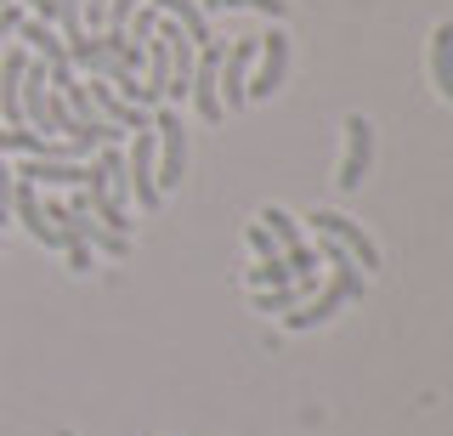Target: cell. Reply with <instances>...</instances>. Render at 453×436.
<instances>
[{
    "instance_id": "obj_1",
    "label": "cell",
    "mask_w": 453,
    "mask_h": 436,
    "mask_svg": "<svg viewBox=\"0 0 453 436\" xmlns=\"http://www.w3.org/2000/svg\"><path fill=\"white\" fill-rule=\"evenodd\" d=\"M153 153H159V193L181 187V171H188V136H181V108H153Z\"/></svg>"
},
{
    "instance_id": "obj_2",
    "label": "cell",
    "mask_w": 453,
    "mask_h": 436,
    "mask_svg": "<svg viewBox=\"0 0 453 436\" xmlns=\"http://www.w3.org/2000/svg\"><path fill=\"white\" fill-rule=\"evenodd\" d=\"M255 51H261V34H238L233 51H221V74H216V91H221V108L238 114L250 103V68H255Z\"/></svg>"
},
{
    "instance_id": "obj_3",
    "label": "cell",
    "mask_w": 453,
    "mask_h": 436,
    "mask_svg": "<svg viewBox=\"0 0 453 436\" xmlns=\"http://www.w3.org/2000/svg\"><path fill=\"white\" fill-rule=\"evenodd\" d=\"M311 233H318V238H334V244L346 249L351 261H357V272H380V249H374V238H368L351 216H340V210H311Z\"/></svg>"
},
{
    "instance_id": "obj_4",
    "label": "cell",
    "mask_w": 453,
    "mask_h": 436,
    "mask_svg": "<svg viewBox=\"0 0 453 436\" xmlns=\"http://www.w3.org/2000/svg\"><path fill=\"white\" fill-rule=\"evenodd\" d=\"M125 176H131V193H136L142 210L165 204V193H159V153H153V125L136 131V148H131V159H125Z\"/></svg>"
},
{
    "instance_id": "obj_5",
    "label": "cell",
    "mask_w": 453,
    "mask_h": 436,
    "mask_svg": "<svg viewBox=\"0 0 453 436\" xmlns=\"http://www.w3.org/2000/svg\"><path fill=\"white\" fill-rule=\"evenodd\" d=\"M12 216H18L23 227H28V238L46 244V249H68V244H74L68 233H57L51 221L40 216V187H35V181H23V176H12Z\"/></svg>"
},
{
    "instance_id": "obj_6",
    "label": "cell",
    "mask_w": 453,
    "mask_h": 436,
    "mask_svg": "<svg viewBox=\"0 0 453 436\" xmlns=\"http://www.w3.org/2000/svg\"><path fill=\"white\" fill-rule=\"evenodd\" d=\"M283 80H289V34L273 29L261 34V51H255V68H250V96H273Z\"/></svg>"
},
{
    "instance_id": "obj_7",
    "label": "cell",
    "mask_w": 453,
    "mask_h": 436,
    "mask_svg": "<svg viewBox=\"0 0 453 436\" xmlns=\"http://www.w3.org/2000/svg\"><path fill=\"white\" fill-rule=\"evenodd\" d=\"M221 51L226 46H204L193 57V80H188V103L198 108V119H210L216 125L226 108H221V91H216V74H221Z\"/></svg>"
},
{
    "instance_id": "obj_8",
    "label": "cell",
    "mask_w": 453,
    "mask_h": 436,
    "mask_svg": "<svg viewBox=\"0 0 453 436\" xmlns=\"http://www.w3.org/2000/svg\"><path fill=\"white\" fill-rule=\"evenodd\" d=\"M368 159H374V125L363 114H346V159H340V193H357L368 176Z\"/></svg>"
},
{
    "instance_id": "obj_9",
    "label": "cell",
    "mask_w": 453,
    "mask_h": 436,
    "mask_svg": "<svg viewBox=\"0 0 453 436\" xmlns=\"http://www.w3.org/2000/svg\"><path fill=\"white\" fill-rule=\"evenodd\" d=\"M35 63L23 46H12L0 57V114H6V131H28L23 125V68Z\"/></svg>"
},
{
    "instance_id": "obj_10",
    "label": "cell",
    "mask_w": 453,
    "mask_h": 436,
    "mask_svg": "<svg viewBox=\"0 0 453 436\" xmlns=\"http://www.w3.org/2000/svg\"><path fill=\"white\" fill-rule=\"evenodd\" d=\"M12 176H23V181H35V187H68V181H91V164H80V159H23Z\"/></svg>"
},
{
    "instance_id": "obj_11",
    "label": "cell",
    "mask_w": 453,
    "mask_h": 436,
    "mask_svg": "<svg viewBox=\"0 0 453 436\" xmlns=\"http://www.w3.org/2000/svg\"><path fill=\"white\" fill-rule=\"evenodd\" d=\"M431 80L453 103V23H436V34H431Z\"/></svg>"
},
{
    "instance_id": "obj_12",
    "label": "cell",
    "mask_w": 453,
    "mask_h": 436,
    "mask_svg": "<svg viewBox=\"0 0 453 436\" xmlns=\"http://www.w3.org/2000/svg\"><path fill=\"white\" fill-rule=\"evenodd\" d=\"M148 6H153V11H165V18H176V23H181V34H188L193 46H198V40H210V18L198 11V0H148Z\"/></svg>"
},
{
    "instance_id": "obj_13",
    "label": "cell",
    "mask_w": 453,
    "mask_h": 436,
    "mask_svg": "<svg viewBox=\"0 0 453 436\" xmlns=\"http://www.w3.org/2000/svg\"><path fill=\"white\" fill-rule=\"evenodd\" d=\"M96 171H103V187H108V199L119 204V210H131V176H125V159L113 153V142L96 153Z\"/></svg>"
},
{
    "instance_id": "obj_14",
    "label": "cell",
    "mask_w": 453,
    "mask_h": 436,
    "mask_svg": "<svg viewBox=\"0 0 453 436\" xmlns=\"http://www.w3.org/2000/svg\"><path fill=\"white\" fill-rule=\"evenodd\" d=\"M261 227L273 233L278 256H289V249H301V244H306V238H301V221H295L289 210H278V204H266V210H261Z\"/></svg>"
},
{
    "instance_id": "obj_15",
    "label": "cell",
    "mask_w": 453,
    "mask_h": 436,
    "mask_svg": "<svg viewBox=\"0 0 453 436\" xmlns=\"http://www.w3.org/2000/svg\"><path fill=\"white\" fill-rule=\"evenodd\" d=\"M18 40H23V51H40L46 63H51V57H68V46L51 34V23H40V18H23V23H18Z\"/></svg>"
},
{
    "instance_id": "obj_16",
    "label": "cell",
    "mask_w": 453,
    "mask_h": 436,
    "mask_svg": "<svg viewBox=\"0 0 453 436\" xmlns=\"http://www.w3.org/2000/svg\"><path fill=\"white\" fill-rule=\"evenodd\" d=\"M244 278H250V289H278V284H289L295 272H289V261H283V256H273V261H255Z\"/></svg>"
},
{
    "instance_id": "obj_17",
    "label": "cell",
    "mask_w": 453,
    "mask_h": 436,
    "mask_svg": "<svg viewBox=\"0 0 453 436\" xmlns=\"http://www.w3.org/2000/svg\"><path fill=\"white\" fill-rule=\"evenodd\" d=\"M226 6H250V11H266V18H289V0H204V6H198V11H204V18H210V11H226Z\"/></svg>"
},
{
    "instance_id": "obj_18",
    "label": "cell",
    "mask_w": 453,
    "mask_h": 436,
    "mask_svg": "<svg viewBox=\"0 0 453 436\" xmlns=\"http://www.w3.org/2000/svg\"><path fill=\"white\" fill-rule=\"evenodd\" d=\"M131 11H136V0H108V18H103V29H125V23H131Z\"/></svg>"
},
{
    "instance_id": "obj_19",
    "label": "cell",
    "mask_w": 453,
    "mask_h": 436,
    "mask_svg": "<svg viewBox=\"0 0 453 436\" xmlns=\"http://www.w3.org/2000/svg\"><path fill=\"white\" fill-rule=\"evenodd\" d=\"M250 249H255V256H261V261H273V256H278V244H273V233H266V227H261V221H255V227H250Z\"/></svg>"
},
{
    "instance_id": "obj_20",
    "label": "cell",
    "mask_w": 453,
    "mask_h": 436,
    "mask_svg": "<svg viewBox=\"0 0 453 436\" xmlns=\"http://www.w3.org/2000/svg\"><path fill=\"white\" fill-rule=\"evenodd\" d=\"M80 18H91V34H103V18H108V0H80Z\"/></svg>"
},
{
    "instance_id": "obj_21",
    "label": "cell",
    "mask_w": 453,
    "mask_h": 436,
    "mask_svg": "<svg viewBox=\"0 0 453 436\" xmlns=\"http://www.w3.org/2000/svg\"><path fill=\"white\" fill-rule=\"evenodd\" d=\"M18 23H23V11L6 0V6H0V40H12V34H18Z\"/></svg>"
},
{
    "instance_id": "obj_22",
    "label": "cell",
    "mask_w": 453,
    "mask_h": 436,
    "mask_svg": "<svg viewBox=\"0 0 453 436\" xmlns=\"http://www.w3.org/2000/svg\"><path fill=\"white\" fill-rule=\"evenodd\" d=\"M68 266H74V272H91V244L74 238V244H68Z\"/></svg>"
},
{
    "instance_id": "obj_23",
    "label": "cell",
    "mask_w": 453,
    "mask_h": 436,
    "mask_svg": "<svg viewBox=\"0 0 453 436\" xmlns=\"http://www.w3.org/2000/svg\"><path fill=\"white\" fill-rule=\"evenodd\" d=\"M0 6H6V0H0Z\"/></svg>"
}]
</instances>
